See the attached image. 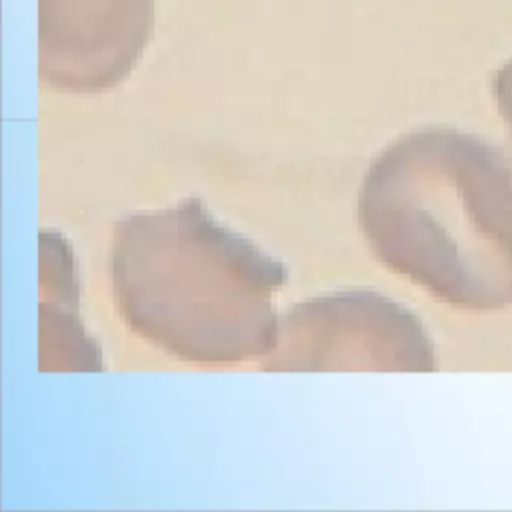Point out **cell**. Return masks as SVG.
Here are the masks:
<instances>
[{"label":"cell","mask_w":512,"mask_h":512,"mask_svg":"<svg viewBox=\"0 0 512 512\" xmlns=\"http://www.w3.org/2000/svg\"><path fill=\"white\" fill-rule=\"evenodd\" d=\"M358 226L372 256L436 300L512 306V156L446 126L406 132L370 162Z\"/></svg>","instance_id":"6da1fadb"},{"label":"cell","mask_w":512,"mask_h":512,"mask_svg":"<svg viewBox=\"0 0 512 512\" xmlns=\"http://www.w3.org/2000/svg\"><path fill=\"white\" fill-rule=\"evenodd\" d=\"M108 272L122 322L172 358L240 364L276 344L286 266L198 198L116 220Z\"/></svg>","instance_id":"7a4b0ae2"},{"label":"cell","mask_w":512,"mask_h":512,"mask_svg":"<svg viewBox=\"0 0 512 512\" xmlns=\"http://www.w3.org/2000/svg\"><path fill=\"white\" fill-rule=\"evenodd\" d=\"M264 372H430L436 348L422 320L370 288H346L292 304L278 318Z\"/></svg>","instance_id":"3957f363"},{"label":"cell","mask_w":512,"mask_h":512,"mask_svg":"<svg viewBox=\"0 0 512 512\" xmlns=\"http://www.w3.org/2000/svg\"><path fill=\"white\" fill-rule=\"evenodd\" d=\"M156 0H38V76L68 94H100L142 58Z\"/></svg>","instance_id":"277c9868"},{"label":"cell","mask_w":512,"mask_h":512,"mask_svg":"<svg viewBox=\"0 0 512 512\" xmlns=\"http://www.w3.org/2000/svg\"><path fill=\"white\" fill-rule=\"evenodd\" d=\"M38 294L40 372L102 370V348L80 316L74 252L56 230L38 234Z\"/></svg>","instance_id":"5b68a950"},{"label":"cell","mask_w":512,"mask_h":512,"mask_svg":"<svg viewBox=\"0 0 512 512\" xmlns=\"http://www.w3.org/2000/svg\"><path fill=\"white\" fill-rule=\"evenodd\" d=\"M492 94H494L500 116L506 120L512 132V60L494 74Z\"/></svg>","instance_id":"8992f818"}]
</instances>
